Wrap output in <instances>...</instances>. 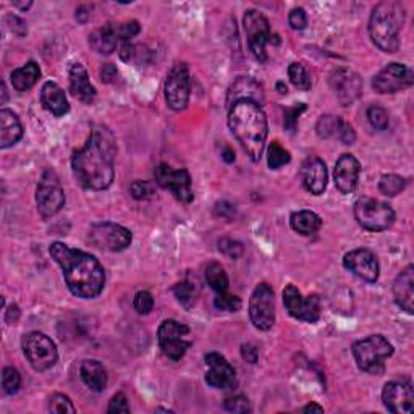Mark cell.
Masks as SVG:
<instances>
[{"instance_id":"obj_1","label":"cell","mask_w":414,"mask_h":414,"mask_svg":"<svg viewBox=\"0 0 414 414\" xmlns=\"http://www.w3.org/2000/svg\"><path fill=\"white\" fill-rule=\"evenodd\" d=\"M115 138L109 128L97 125L87 143L73 154L72 169L78 185L92 191L107 189L115 176Z\"/></svg>"},{"instance_id":"obj_2","label":"cell","mask_w":414,"mask_h":414,"mask_svg":"<svg viewBox=\"0 0 414 414\" xmlns=\"http://www.w3.org/2000/svg\"><path fill=\"white\" fill-rule=\"evenodd\" d=\"M51 256L62 267L65 283L75 297H99L105 285V272L96 258L63 243L52 245Z\"/></svg>"},{"instance_id":"obj_3","label":"cell","mask_w":414,"mask_h":414,"mask_svg":"<svg viewBox=\"0 0 414 414\" xmlns=\"http://www.w3.org/2000/svg\"><path fill=\"white\" fill-rule=\"evenodd\" d=\"M228 127L251 161L259 162L267 141V117L254 100H238L228 107Z\"/></svg>"},{"instance_id":"obj_4","label":"cell","mask_w":414,"mask_h":414,"mask_svg":"<svg viewBox=\"0 0 414 414\" xmlns=\"http://www.w3.org/2000/svg\"><path fill=\"white\" fill-rule=\"evenodd\" d=\"M405 25V7L396 0L376 5L369 20V34L378 49L393 54L400 47V31Z\"/></svg>"},{"instance_id":"obj_5","label":"cell","mask_w":414,"mask_h":414,"mask_svg":"<svg viewBox=\"0 0 414 414\" xmlns=\"http://www.w3.org/2000/svg\"><path fill=\"white\" fill-rule=\"evenodd\" d=\"M392 354V343L382 335H371L353 345V356L356 359L358 368L368 374H382L386 369V359Z\"/></svg>"},{"instance_id":"obj_6","label":"cell","mask_w":414,"mask_h":414,"mask_svg":"<svg viewBox=\"0 0 414 414\" xmlns=\"http://www.w3.org/2000/svg\"><path fill=\"white\" fill-rule=\"evenodd\" d=\"M354 218L364 230L383 232L393 225L395 212L388 204L372 198H361L354 203Z\"/></svg>"},{"instance_id":"obj_7","label":"cell","mask_w":414,"mask_h":414,"mask_svg":"<svg viewBox=\"0 0 414 414\" xmlns=\"http://www.w3.org/2000/svg\"><path fill=\"white\" fill-rule=\"evenodd\" d=\"M23 353H25L33 369L39 372L51 369L57 363L58 351L55 343L41 332H29L23 336Z\"/></svg>"},{"instance_id":"obj_8","label":"cell","mask_w":414,"mask_h":414,"mask_svg":"<svg viewBox=\"0 0 414 414\" xmlns=\"http://www.w3.org/2000/svg\"><path fill=\"white\" fill-rule=\"evenodd\" d=\"M36 204L44 218L54 217L65 204L62 183L54 170H46L36 189Z\"/></svg>"},{"instance_id":"obj_9","label":"cell","mask_w":414,"mask_h":414,"mask_svg":"<svg viewBox=\"0 0 414 414\" xmlns=\"http://www.w3.org/2000/svg\"><path fill=\"white\" fill-rule=\"evenodd\" d=\"M157 336L162 353L171 361L181 359L188 351V348L191 346L189 329L186 325L174 321V319H169V321L161 324Z\"/></svg>"},{"instance_id":"obj_10","label":"cell","mask_w":414,"mask_h":414,"mask_svg":"<svg viewBox=\"0 0 414 414\" xmlns=\"http://www.w3.org/2000/svg\"><path fill=\"white\" fill-rule=\"evenodd\" d=\"M90 241L97 250L120 253L132 245V232L112 222L96 223L90 230Z\"/></svg>"},{"instance_id":"obj_11","label":"cell","mask_w":414,"mask_h":414,"mask_svg":"<svg viewBox=\"0 0 414 414\" xmlns=\"http://www.w3.org/2000/svg\"><path fill=\"white\" fill-rule=\"evenodd\" d=\"M191 94V78L186 63H175L165 81V100L175 112L185 110Z\"/></svg>"},{"instance_id":"obj_12","label":"cell","mask_w":414,"mask_h":414,"mask_svg":"<svg viewBox=\"0 0 414 414\" xmlns=\"http://www.w3.org/2000/svg\"><path fill=\"white\" fill-rule=\"evenodd\" d=\"M250 317L254 327L270 330L275 324L274 290L269 283H259L250 299Z\"/></svg>"},{"instance_id":"obj_13","label":"cell","mask_w":414,"mask_h":414,"mask_svg":"<svg viewBox=\"0 0 414 414\" xmlns=\"http://www.w3.org/2000/svg\"><path fill=\"white\" fill-rule=\"evenodd\" d=\"M248 44L253 55L259 62L267 60V52L265 47L270 43V26L265 16L258 10H248L243 18Z\"/></svg>"},{"instance_id":"obj_14","label":"cell","mask_w":414,"mask_h":414,"mask_svg":"<svg viewBox=\"0 0 414 414\" xmlns=\"http://www.w3.org/2000/svg\"><path fill=\"white\" fill-rule=\"evenodd\" d=\"M283 304H285L290 316L298 319V321L314 324L321 317V301L316 294L304 298L294 285H288L283 290Z\"/></svg>"},{"instance_id":"obj_15","label":"cell","mask_w":414,"mask_h":414,"mask_svg":"<svg viewBox=\"0 0 414 414\" xmlns=\"http://www.w3.org/2000/svg\"><path fill=\"white\" fill-rule=\"evenodd\" d=\"M413 81L414 76L411 68L403 63H390L374 76L372 86L378 94H393L408 90Z\"/></svg>"},{"instance_id":"obj_16","label":"cell","mask_w":414,"mask_h":414,"mask_svg":"<svg viewBox=\"0 0 414 414\" xmlns=\"http://www.w3.org/2000/svg\"><path fill=\"white\" fill-rule=\"evenodd\" d=\"M156 181L165 189H170L181 203H191L194 194L191 189V176L185 169L175 170L167 164H161L156 169Z\"/></svg>"},{"instance_id":"obj_17","label":"cell","mask_w":414,"mask_h":414,"mask_svg":"<svg viewBox=\"0 0 414 414\" xmlns=\"http://www.w3.org/2000/svg\"><path fill=\"white\" fill-rule=\"evenodd\" d=\"M206 382L207 386L218 390H233L238 386V378H236V371L228 361L218 353L206 354Z\"/></svg>"},{"instance_id":"obj_18","label":"cell","mask_w":414,"mask_h":414,"mask_svg":"<svg viewBox=\"0 0 414 414\" xmlns=\"http://www.w3.org/2000/svg\"><path fill=\"white\" fill-rule=\"evenodd\" d=\"M329 85L341 105H351L363 92L361 76L350 68H336L330 73Z\"/></svg>"},{"instance_id":"obj_19","label":"cell","mask_w":414,"mask_h":414,"mask_svg":"<svg viewBox=\"0 0 414 414\" xmlns=\"http://www.w3.org/2000/svg\"><path fill=\"white\" fill-rule=\"evenodd\" d=\"M382 400L390 413L411 414L414 411V392L408 381H393L383 387Z\"/></svg>"},{"instance_id":"obj_20","label":"cell","mask_w":414,"mask_h":414,"mask_svg":"<svg viewBox=\"0 0 414 414\" xmlns=\"http://www.w3.org/2000/svg\"><path fill=\"white\" fill-rule=\"evenodd\" d=\"M343 265L364 282L374 283L378 279L377 258L369 250H354L345 254Z\"/></svg>"},{"instance_id":"obj_21","label":"cell","mask_w":414,"mask_h":414,"mask_svg":"<svg viewBox=\"0 0 414 414\" xmlns=\"http://www.w3.org/2000/svg\"><path fill=\"white\" fill-rule=\"evenodd\" d=\"M359 171L361 165L358 159L351 156V154H343V156L335 164V186L339 188V191L343 194H350L358 186L359 180Z\"/></svg>"},{"instance_id":"obj_22","label":"cell","mask_w":414,"mask_h":414,"mask_svg":"<svg viewBox=\"0 0 414 414\" xmlns=\"http://www.w3.org/2000/svg\"><path fill=\"white\" fill-rule=\"evenodd\" d=\"M303 186L314 196H319L327 188V167L319 157H307L301 167Z\"/></svg>"},{"instance_id":"obj_23","label":"cell","mask_w":414,"mask_h":414,"mask_svg":"<svg viewBox=\"0 0 414 414\" xmlns=\"http://www.w3.org/2000/svg\"><path fill=\"white\" fill-rule=\"evenodd\" d=\"M70 91L83 104H92L96 99V87L91 85L90 75L81 63H73L70 67Z\"/></svg>"},{"instance_id":"obj_24","label":"cell","mask_w":414,"mask_h":414,"mask_svg":"<svg viewBox=\"0 0 414 414\" xmlns=\"http://www.w3.org/2000/svg\"><path fill=\"white\" fill-rule=\"evenodd\" d=\"M393 298L395 303L398 304L401 309L406 311L408 314L414 312V267L408 265V267L396 277L393 283Z\"/></svg>"},{"instance_id":"obj_25","label":"cell","mask_w":414,"mask_h":414,"mask_svg":"<svg viewBox=\"0 0 414 414\" xmlns=\"http://www.w3.org/2000/svg\"><path fill=\"white\" fill-rule=\"evenodd\" d=\"M254 100L261 105L264 102V92H262V86L259 85L256 80H253L251 76H240L238 80L233 83V86L230 87L228 91V107L238 100Z\"/></svg>"},{"instance_id":"obj_26","label":"cell","mask_w":414,"mask_h":414,"mask_svg":"<svg viewBox=\"0 0 414 414\" xmlns=\"http://www.w3.org/2000/svg\"><path fill=\"white\" fill-rule=\"evenodd\" d=\"M41 102L55 117H63L70 110L65 91L54 81H47L43 86V90H41Z\"/></svg>"},{"instance_id":"obj_27","label":"cell","mask_w":414,"mask_h":414,"mask_svg":"<svg viewBox=\"0 0 414 414\" xmlns=\"http://www.w3.org/2000/svg\"><path fill=\"white\" fill-rule=\"evenodd\" d=\"M21 136L23 127L20 118L9 109L0 110V147L7 149V147L18 143Z\"/></svg>"},{"instance_id":"obj_28","label":"cell","mask_w":414,"mask_h":414,"mask_svg":"<svg viewBox=\"0 0 414 414\" xmlns=\"http://www.w3.org/2000/svg\"><path fill=\"white\" fill-rule=\"evenodd\" d=\"M120 38H118V29L117 25H105L99 28L90 36V46L94 52L102 55H109L112 52H115L117 44Z\"/></svg>"},{"instance_id":"obj_29","label":"cell","mask_w":414,"mask_h":414,"mask_svg":"<svg viewBox=\"0 0 414 414\" xmlns=\"http://www.w3.org/2000/svg\"><path fill=\"white\" fill-rule=\"evenodd\" d=\"M80 374L83 382L92 392H102L107 387V371L96 359H87L81 364Z\"/></svg>"},{"instance_id":"obj_30","label":"cell","mask_w":414,"mask_h":414,"mask_svg":"<svg viewBox=\"0 0 414 414\" xmlns=\"http://www.w3.org/2000/svg\"><path fill=\"white\" fill-rule=\"evenodd\" d=\"M39 76H41L39 65L36 62H28L25 67L16 68L15 72L11 73V76H10L11 86H14L15 90L20 91V92L29 91L38 83Z\"/></svg>"},{"instance_id":"obj_31","label":"cell","mask_w":414,"mask_h":414,"mask_svg":"<svg viewBox=\"0 0 414 414\" xmlns=\"http://www.w3.org/2000/svg\"><path fill=\"white\" fill-rule=\"evenodd\" d=\"M290 225L294 232L304 236L314 235L322 225L321 217L312 211H298L290 217Z\"/></svg>"},{"instance_id":"obj_32","label":"cell","mask_w":414,"mask_h":414,"mask_svg":"<svg viewBox=\"0 0 414 414\" xmlns=\"http://www.w3.org/2000/svg\"><path fill=\"white\" fill-rule=\"evenodd\" d=\"M206 280L216 293H223L228 290V275L225 269L218 262H211L206 267Z\"/></svg>"},{"instance_id":"obj_33","label":"cell","mask_w":414,"mask_h":414,"mask_svg":"<svg viewBox=\"0 0 414 414\" xmlns=\"http://www.w3.org/2000/svg\"><path fill=\"white\" fill-rule=\"evenodd\" d=\"M341 118L335 117V115H322L319 118L317 122V134L321 136V138H339V133H340V127H341Z\"/></svg>"},{"instance_id":"obj_34","label":"cell","mask_w":414,"mask_h":414,"mask_svg":"<svg viewBox=\"0 0 414 414\" xmlns=\"http://www.w3.org/2000/svg\"><path fill=\"white\" fill-rule=\"evenodd\" d=\"M405 188H406V180L400 175H393V174L383 175L381 181H378V189H381V193L386 194V196H396V194H400Z\"/></svg>"},{"instance_id":"obj_35","label":"cell","mask_w":414,"mask_h":414,"mask_svg":"<svg viewBox=\"0 0 414 414\" xmlns=\"http://www.w3.org/2000/svg\"><path fill=\"white\" fill-rule=\"evenodd\" d=\"M288 76H290V81L293 83L294 86L298 87L301 91H309L311 90V76L307 73V70L303 67L301 63H292L288 67Z\"/></svg>"},{"instance_id":"obj_36","label":"cell","mask_w":414,"mask_h":414,"mask_svg":"<svg viewBox=\"0 0 414 414\" xmlns=\"http://www.w3.org/2000/svg\"><path fill=\"white\" fill-rule=\"evenodd\" d=\"M174 293L179 303L185 307V309H191L196 303V288H194L193 283L189 282H181L174 288Z\"/></svg>"},{"instance_id":"obj_37","label":"cell","mask_w":414,"mask_h":414,"mask_svg":"<svg viewBox=\"0 0 414 414\" xmlns=\"http://www.w3.org/2000/svg\"><path fill=\"white\" fill-rule=\"evenodd\" d=\"M290 152L287 149H283V147L277 143V141H274L269 146V151H267V162H269V167L270 169H280L283 167V165L288 164L290 162Z\"/></svg>"},{"instance_id":"obj_38","label":"cell","mask_w":414,"mask_h":414,"mask_svg":"<svg viewBox=\"0 0 414 414\" xmlns=\"http://www.w3.org/2000/svg\"><path fill=\"white\" fill-rule=\"evenodd\" d=\"M21 376L15 368H5L2 372V388L7 395H14L20 390Z\"/></svg>"},{"instance_id":"obj_39","label":"cell","mask_w":414,"mask_h":414,"mask_svg":"<svg viewBox=\"0 0 414 414\" xmlns=\"http://www.w3.org/2000/svg\"><path fill=\"white\" fill-rule=\"evenodd\" d=\"M368 120L371 123L372 128L378 129V132H383L388 127V114L383 107H378V105H372L368 110Z\"/></svg>"},{"instance_id":"obj_40","label":"cell","mask_w":414,"mask_h":414,"mask_svg":"<svg viewBox=\"0 0 414 414\" xmlns=\"http://www.w3.org/2000/svg\"><path fill=\"white\" fill-rule=\"evenodd\" d=\"M49 411L57 413V414H67V413L73 414L75 406L67 395L55 393V395H52L49 400Z\"/></svg>"},{"instance_id":"obj_41","label":"cell","mask_w":414,"mask_h":414,"mask_svg":"<svg viewBox=\"0 0 414 414\" xmlns=\"http://www.w3.org/2000/svg\"><path fill=\"white\" fill-rule=\"evenodd\" d=\"M129 193L134 199H152L156 196V185L152 181H134L132 186H129Z\"/></svg>"},{"instance_id":"obj_42","label":"cell","mask_w":414,"mask_h":414,"mask_svg":"<svg viewBox=\"0 0 414 414\" xmlns=\"http://www.w3.org/2000/svg\"><path fill=\"white\" fill-rule=\"evenodd\" d=\"M214 304L218 311L235 312L241 307V299L238 297H235V294H228L227 292H223V293H217Z\"/></svg>"},{"instance_id":"obj_43","label":"cell","mask_w":414,"mask_h":414,"mask_svg":"<svg viewBox=\"0 0 414 414\" xmlns=\"http://www.w3.org/2000/svg\"><path fill=\"white\" fill-rule=\"evenodd\" d=\"M306 110V104H298L294 107H290L285 110V118H283V127H285L290 133L297 132L298 118Z\"/></svg>"},{"instance_id":"obj_44","label":"cell","mask_w":414,"mask_h":414,"mask_svg":"<svg viewBox=\"0 0 414 414\" xmlns=\"http://www.w3.org/2000/svg\"><path fill=\"white\" fill-rule=\"evenodd\" d=\"M133 306L138 314H149L154 307V298L149 292H139L136 293L133 299Z\"/></svg>"},{"instance_id":"obj_45","label":"cell","mask_w":414,"mask_h":414,"mask_svg":"<svg viewBox=\"0 0 414 414\" xmlns=\"http://www.w3.org/2000/svg\"><path fill=\"white\" fill-rule=\"evenodd\" d=\"M218 250H221L225 256L228 258H240L241 254H243V245L240 243V241H235V240H230V238H222L218 241Z\"/></svg>"},{"instance_id":"obj_46","label":"cell","mask_w":414,"mask_h":414,"mask_svg":"<svg viewBox=\"0 0 414 414\" xmlns=\"http://www.w3.org/2000/svg\"><path fill=\"white\" fill-rule=\"evenodd\" d=\"M223 408H225L227 411H232V413H250L251 411V406H250V401L245 396H232V398H227L225 403H223Z\"/></svg>"},{"instance_id":"obj_47","label":"cell","mask_w":414,"mask_h":414,"mask_svg":"<svg viewBox=\"0 0 414 414\" xmlns=\"http://www.w3.org/2000/svg\"><path fill=\"white\" fill-rule=\"evenodd\" d=\"M117 29H118V38H120V41H123V43H127V41L133 39L136 34L139 33L141 28L138 21H127V23H123V25H117Z\"/></svg>"},{"instance_id":"obj_48","label":"cell","mask_w":414,"mask_h":414,"mask_svg":"<svg viewBox=\"0 0 414 414\" xmlns=\"http://www.w3.org/2000/svg\"><path fill=\"white\" fill-rule=\"evenodd\" d=\"M288 21H290V26L293 29H297V31H301V29H304L307 26V16H306V11L304 9H293L290 11V16H288Z\"/></svg>"},{"instance_id":"obj_49","label":"cell","mask_w":414,"mask_h":414,"mask_svg":"<svg viewBox=\"0 0 414 414\" xmlns=\"http://www.w3.org/2000/svg\"><path fill=\"white\" fill-rule=\"evenodd\" d=\"M107 413L118 414V413H129V405L127 396L123 393H117L114 398L110 400V405L107 408Z\"/></svg>"},{"instance_id":"obj_50","label":"cell","mask_w":414,"mask_h":414,"mask_svg":"<svg viewBox=\"0 0 414 414\" xmlns=\"http://www.w3.org/2000/svg\"><path fill=\"white\" fill-rule=\"evenodd\" d=\"M339 139L343 144H353L354 139H356V134H354V129L350 125V123L341 122L340 127V133H339Z\"/></svg>"},{"instance_id":"obj_51","label":"cell","mask_w":414,"mask_h":414,"mask_svg":"<svg viewBox=\"0 0 414 414\" xmlns=\"http://www.w3.org/2000/svg\"><path fill=\"white\" fill-rule=\"evenodd\" d=\"M99 75H100V80H102L104 83H114L118 76V70L115 65L104 63L99 70Z\"/></svg>"},{"instance_id":"obj_52","label":"cell","mask_w":414,"mask_h":414,"mask_svg":"<svg viewBox=\"0 0 414 414\" xmlns=\"http://www.w3.org/2000/svg\"><path fill=\"white\" fill-rule=\"evenodd\" d=\"M241 356H243V359H246L248 363H258V358H259V350L254 345H251V343H246V345L241 346Z\"/></svg>"},{"instance_id":"obj_53","label":"cell","mask_w":414,"mask_h":414,"mask_svg":"<svg viewBox=\"0 0 414 414\" xmlns=\"http://www.w3.org/2000/svg\"><path fill=\"white\" fill-rule=\"evenodd\" d=\"M9 23H11V31H14L15 34H18V36H25V34L28 33V28H26V23L20 20L18 16H9L7 18Z\"/></svg>"},{"instance_id":"obj_54","label":"cell","mask_w":414,"mask_h":414,"mask_svg":"<svg viewBox=\"0 0 414 414\" xmlns=\"http://www.w3.org/2000/svg\"><path fill=\"white\" fill-rule=\"evenodd\" d=\"M18 317H20V309H18V306L16 304H11L10 306V309L7 311V322L10 324H15L16 321H18Z\"/></svg>"},{"instance_id":"obj_55","label":"cell","mask_w":414,"mask_h":414,"mask_svg":"<svg viewBox=\"0 0 414 414\" xmlns=\"http://www.w3.org/2000/svg\"><path fill=\"white\" fill-rule=\"evenodd\" d=\"M90 16H91V9L86 7V5H81V7L76 10V18H78L81 23L87 21Z\"/></svg>"},{"instance_id":"obj_56","label":"cell","mask_w":414,"mask_h":414,"mask_svg":"<svg viewBox=\"0 0 414 414\" xmlns=\"http://www.w3.org/2000/svg\"><path fill=\"white\" fill-rule=\"evenodd\" d=\"M216 211H217V216H222V217H225V211H228L230 214H235V207L232 204H228V203L217 204Z\"/></svg>"},{"instance_id":"obj_57","label":"cell","mask_w":414,"mask_h":414,"mask_svg":"<svg viewBox=\"0 0 414 414\" xmlns=\"http://www.w3.org/2000/svg\"><path fill=\"white\" fill-rule=\"evenodd\" d=\"M304 413H324V408L319 406L316 403H309L307 406H304Z\"/></svg>"},{"instance_id":"obj_58","label":"cell","mask_w":414,"mask_h":414,"mask_svg":"<svg viewBox=\"0 0 414 414\" xmlns=\"http://www.w3.org/2000/svg\"><path fill=\"white\" fill-rule=\"evenodd\" d=\"M223 159H225L227 162H233L235 161V152L227 147V149L223 151Z\"/></svg>"},{"instance_id":"obj_59","label":"cell","mask_w":414,"mask_h":414,"mask_svg":"<svg viewBox=\"0 0 414 414\" xmlns=\"http://www.w3.org/2000/svg\"><path fill=\"white\" fill-rule=\"evenodd\" d=\"M14 5L15 7H18V9H21V10H28L29 7H31L33 5V2H28V4H21V2H14Z\"/></svg>"},{"instance_id":"obj_60","label":"cell","mask_w":414,"mask_h":414,"mask_svg":"<svg viewBox=\"0 0 414 414\" xmlns=\"http://www.w3.org/2000/svg\"><path fill=\"white\" fill-rule=\"evenodd\" d=\"M277 87H279L280 94H287V86L283 85V83H279V85H277Z\"/></svg>"},{"instance_id":"obj_61","label":"cell","mask_w":414,"mask_h":414,"mask_svg":"<svg viewBox=\"0 0 414 414\" xmlns=\"http://www.w3.org/2000/svg\"><path fill=\"white\" fill-rule=\"evenodd\" d=\"M2 94H4L2 104H5V100H7V87H5V83H2Z\"/></svg>"}]
</instances>
